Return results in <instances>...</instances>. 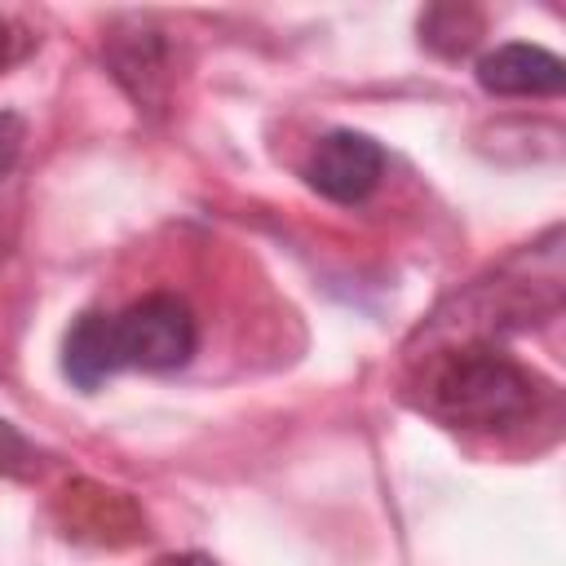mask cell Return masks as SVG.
<instances>
[{"instance_id": "obj_5", "label": "cell", "mask_w": 566, "mask_h": 566, "mask_svg": "<svg viewBox=\"0 0 566 566\" xmlns=\"http://www.w3.org/2000/svg\"><path fill=\"white\" fill-rule=\"evenodd\" d=\"M111 66H115L119 84H128V93H133L137 102H146V97H150V80H155L159 66H164V44H159V35H155V31L128 35L124 44L111 49Z\"/></svg>"}, {"instance_id": "obj_3", "label": "cell", "mask_w": 566, "mask_h": 566, "mask_svg": "<svg viewBox=\"0 0 566 566\" xmlns=\"http://www.w3.org/2000/svg\"><path fill=\"white\" fill-rule=\"evenodd\" d=\"M380 177H385L380 142L354 128H336L318 137L305 164V181L332 203H363L380 186Z\"/></svg>"}, {"instance_id": "obj_4", "label": "cell", "mask_w": 566, "mask_h": 566, "mask_svg": "<svg viewBox=\"0 0 566 566\" xmlns=\"http://www.w3.org/2000/svg\"><path fill=\"white\" fill-rule=\"evenodd\" d=\"M478 84L495 97H548V93H562L566 66L557 53L513 40V44L491 49L478 62Z\"/></svg>"}, {"instance_id": "obj_1", "label": "cell", "mask_w": 566, "mask_h": 566, "mask_svg": "<svg viewBox=\"0 0 566 566\" xmlns=\"http://www.w3.org/2000/svg\"><path fill=\"white\" fill-rule=\"evenodd\" d=\"M199 349V323L172 292H150L119 314L88 310L62 336V376L75 389H97L124 367L172 371Z\"/></svg>"}, {"instance_id": "obj_8", "label": "cell", "mask_w": 566, "mask_h": 566, "mask_svg": "<svg viewBox=\"0 0 566 566\" xmlns=\"http://www.w3.org/2000/svg\"><path fill=\"white\" fill-rule=\"evenodd\" d=\"M4 53H9V35H4V22H0V62H4Z\"/></svg>"}, {"instance_id": "obj_6", "label": "cell", "mask_w": 566, "mask_h": 566, "mask_svg": "<svg viewBox=\"0 0 566 566\" xmlns=\"http://www.w3.org/2000/svg\"><path fill=\"white\" fill-rule=\"evenodd\" d=\"M35 469H40V451L9 420H0V473L4 478H31Z\"/></svg>"}, {"instance_id": "obj_2", "label": "cell", "mask_w": 566, "mask_h": 566, "mask_svg": "<svg viewBox=\"0 0 566 566\" xmlns=\"http://www.w3.org/2000/svg\"><path fill=\"white\" fill-rule=\"evenodd\" d=\"M424 411L455 429H504L535 411V376L486 336L442 349L424 367Z\"/></svg>"}, {"instance_id": "obj_7", "label": "cell", "mask_w": 566, "mask_h": 566, "mask_svg": "<svg viewBox=\"0 0 566 566\" xmlns=\"http://www.w3.org/2000/svg\"><path fill=\"white\" fill-rule=\"evenodd\" d=\"M18 142H22V124H18L13 115H0V168H9Z\"/></svg>"}]
</instances>
